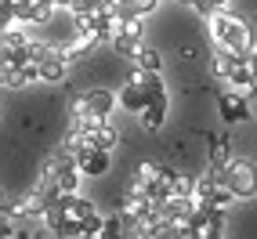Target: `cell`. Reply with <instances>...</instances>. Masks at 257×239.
Here are the masks:
<instances>
[{"instance_id":"obj_1","label":"cell","mask_w":257,"mask_h":239,"mask_svg":"<svg viewBox=\"0 0 257 239\" xmlns=\"http://www.w3.org/2000/svg\"><path fill=\"white\" fill-rule=\"evenodd\" d=\"M210 26V37H214V47L217 51H228V55L235 58H246L250 55V47H253V29L250 22L243 19V15H235V11H217L207 19Z\"/></svg>"},{"instance_id":"obj_2","label":"cell","mask_w":257,"mask_h":239,"mask_svg":"<svg viewBox=\"0 0 257 239\" xmlns=\"http://www.w3.org/2000/svg\"><path fill=\"white\" fill-rule=\"evenodd\" d=\"M221 181L228 185L235 199H253L257 196V163L250 156H232L228 167L221 170Z\"/></svg>"},{"instance_id":"obj_3","label":"cell","mask_w":257,"mask_h":239,"mask_svg":"<svg viewBox=\"0 0 257 239\" xmlns=\"http://www.w3.org/2000/svg\"><path fill=\"white\" fill-rule=\"evenodd\" d=\"M145 47V19H127L119 22L116 37H112V55L123 58V62H134V55Z\"/></svg>"},{"instance_id":"obj_4","label":"cell","mask_w":257,"mask_h":239,"mask_svg":"<svg viewBox=\"0 0 257 239\" xmlns=\"http://www.w3.org/2000/svg\"><path fill=\"white\" fill-rule=\"evenodd\" d=\"M217 112L228 127H239V124H250L253 120V101L239 91H225V94H217Z\"/></svg>"},{"instance_id":"obj_5","label":"cell","mask_w":257,"mask_h":239,"mask_svg":"<svg viewBox=\"0 0 257 239\" xmlns=\"http://www.w3.org/2000/svg\"><path fill=\"white\" fill-rule=\"evenodd\" d=\"M149 101H152V98H149V91H145V83L134 76V73H127V80L119 83V91H116V105L127 109L131 116H138V112L149 105Z\"/></svg>"},{"instance_id":"obj_6","label":"cell","mask_w":257,"mask_h":239,"mask_svg":"<svg viewBox=\"0 0 257 239\" xmlns=\"http://www.w3.org/2000/svg\"><path fill=\"white\" fill-rule=\"evenodd\" d=\"M69 58H65V51H58L55 44H51L47 51H44V58L37 62V76H40V83H62L65 76H69Z\"/></svg>"},{"instance_id":"obj_7","label":"cell","mask_w":257,"mask_h":239,"mask_svg":"<svg viewBox=\"0 0 257 239\" xmlns=\"http://www.w3.org/2000/svg\"><path fill=\"white\" fill-rule=\"evenodd\" d=\"M73 160L83 178H105L112 170V152H101V149H80Z\"/></svg>"},{"instance_id":"obj_8","label":"cell","mask_w":257,"mask_h":239,"mask_svg":"<svg viewBox=\"0 0 257 239\" xmlns=\"http://www.w3.org/2000/svg\"><path fill=\"white\" fill-rule=\"evenodd\" d=\"M167 112H170V98H167V94H163V98H152L149 105L138 112V124H142V131L156 134V131L167 124Z\"/></svg>"},{"instance_id":"obj_9","label":"cell","mask_w":257,"mask_h":239,"mask_svg":"<svg viewBox=\"0 0 257 239\" xmlns=\"http://www.w3.org/2000/svg\"><path fill=\"white\" fill-rule=\"evenodd\" d=\"M58 203H62L65 217H69V221H80V225H83L87 217L98 214V203L87 199V196H80V192H76V196H58Z\"/></svg>"},{"instance_id":"obj_10","label":"cell","mask_w":257,"mask_h":239,"mask_svg":"<svg viewBox=\"0 0 257 239\" xmlns=\"http://www.w3.org/2000/svg\"><path fill=\"white\" fill-rule=\"evenodd\" d=\"M131 69H142V73H163V55L156 47H142L138 55H134V62H131Z\"/></svg>"},{"instance_id":"obj_11","label":"cell","mask_w":257,"mask_h":239,"mask_svg":"<svg viewBox=\"0 0 257 239\" xmlns=\"http://www.w3.org/2000/svg\"><path fill=\"white\" fill-rule=\"evenodd\" d=\"M232 65H235V55H228V51H210V73L221 80V83H225L228 80V73H232Z\"/></svg>"},{"instance_id":"obj_12","label":"cell","mask_w":257,"mask_h":239,"mask_svg":"<svg viewBox=\"0 0 257 239\" xmlns=\"http://www.w3.org/2000/svg\"><path fill=\"white\" fill-rule=\"evenodd\" d=\"M98 239H123V217H119V214H109L105 221H101Z\"/></svg>"},{"instance_id":"obj_13","label":"cell","mask_w":257,"mask_h":239,"mask_svg":"<svg viewBox=\"0 0 257 239\" xmlns=\"http://www.w3.org/2000/svg\"><path fill=\"white\" fill-rule=\"evenodd\" d=\"M15 26V11H11V4H8V0H0V33H4V29H11Z\"/></svg>"},{"instance_id":"obj_14","label":"cell","mask_w":257,"mask_h":239,"mask_svg":"<svg viewBox=\"0 0 257 239\" xmlns=\"http://www.w3.org/2000/svg\"><path fill=\"white\" fill-rule=\"evenodd\" d=\"M40 4H47L51 11H69V4H73V0H40Z\"/></svg>"},{"instance_id":"obj_15","label":"cell","mask_w":257,"mask_h":239,"mask_svg":"<svg viewBox=\"0 0 257 239\" xmlns=\"http://www.w3.org/2000/svg\"><path fill=\"white\" fill-rule=\"evenodd\" d=\"M76 239H98V235H87V232H83V235H76Z\"/></svg>"},{"instance_id":"obj_16","label":"cell","mask_w":257,"mask_h":239,"mask_svg":"<svg viewBox=\"0 0 257 239\" xmlns=\"http://www.w3.org/2000/svg\"><path fill=\"white\" fill-rule=\"evenodd\" d=\"M178 4H185V0H178Z\"/></svg>"}]
</instances>
